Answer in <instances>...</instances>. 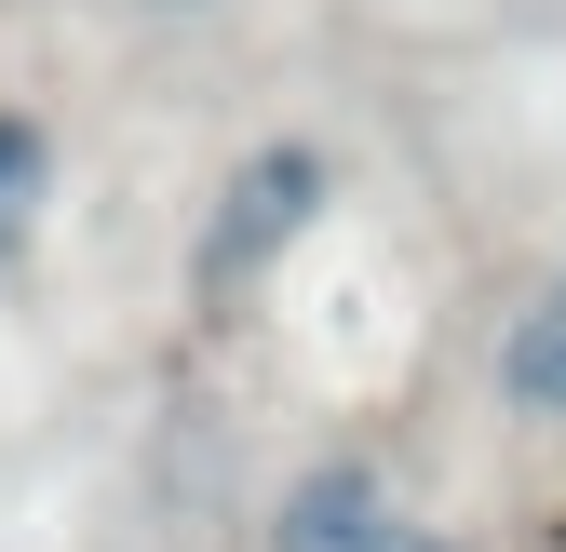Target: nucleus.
I'll list each match as a JSON object with an SVG mask.
<instances>
[{
	"mask_svg": "<svg viewBox=\"0 0 566 552\" xmlns=\"http://www.w3.org/2000/svg\"><path fill=\"white\" fill-rule=\"evenodd\" d=\"M311 216H324V149H256L217 202V230H202V284H256Z\"/></svg>",
	"mask_w": 566,
	"mask_h": 552,
	"instance_id": "obj_1",
	"label": "nucleus"
},
{
	"mask_svg": "<svg viewBox=\"0 0 566 552\" xmlns=\"http://www.w3.org/2000/svg\"><path fill=\"white\" fill-rule=\"evenodd\" d=\"M270 552H432V526H418L378 471H311V486L270 512Z\"/></svg>",
	"mask_w": 566,
	"mask_h": 552,
	"instance_id": "obj_2",
	"label": "nucleus"
},
{
	"mask_svg": "<svg viewBox=\"0 0 566 552\" xmlns=\"http://www.w3.org/2000/svg\"><path fill=\"white\" fill-rule=\"evenodd\" d=\"M500 391L526 404V418H566V269L513 310V337H500Z\"/></svg>",
	"mask_w": 566,
	"mask_h": 552,
	"instance_id": "obj_3",
	"label": "nucleus"
},
{
	"mask_svg": "<svg viewBox=\"0 0 566 552\" xmlns=\"http://www.w3.org/2000/svg\"><path fill=\"white\" fill-rule=\"evenodd\" d=\"M28 162H41V149H28V121H0V189H14Z\"/></svg>",
	"mask_w": 566,
	"mask_h": 552,
	"instance_id": "obj_4",
	"label": "nucleus"
},
{
	"mask_svg": "<svg viewBox=\"0 0 566 552\" xmlns=\"http://www.w3.org/2000/svg\"><path fill=\"white\" fill-rule=\"evenodd\" d=\"M163 14H189V0H163Z\"/></svg>",
	"mask_w": 566,
	"mask_h": 552,
	"instance_id": "obj_5",
	"label": "nucleus"
},
{
	"mask_svg": "<svg viewBox=\"0 0 566 552\" xmlns=\"http://www.w3.org/2000/svg\"><path fill=\"white\" fill-rule=\"evenodd\" d=\"M432 552H459V539H432Z\"/></svg>",
	"mask_w": 566,
	"mask_h": 552,
	"instance_id": "obj_6",
	"label": "nucleus"
}]
</instances>
